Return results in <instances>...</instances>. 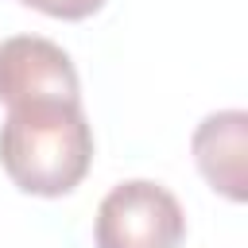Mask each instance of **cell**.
Wrapping results in <instances>:
<instances>
[{"label": "cell", "instance_id": "obj_1", "mask_svg": "<svg viewBox=\"0 0 248 248\" xmlns=\"http://www.w3.org/2000/svg\"><path fill=\"white\" fill-rule=\"evenodd\" d=\"M93 163V128L81 101H35L12 105L0 124V167L23 190L39 198L70 194Z\"/></svg>", "mask_w": 248, "mask_h": 248}, {"label": "cell", "instance_id": "obj_2", "mask_svg": "<svg viewBox=\"0 0 248 248\" xmlns=\"http://www.w3.org/2000/svg\"><path fill=\"white\" fill-rule=\"evenodd\" d=\"M93 236L97 248H178L186 236V213L167 186L128 178L101 198Z\"/></svg>", "mask_w": 248, "mask_h": 248}, {"label": "cell", "instance_id": "obj_3", "mask_svg": "<svg viewBox=\"0 0 248 248\" xmlns=\"http://www.w3.org/2000/svg\"><path fill=\"white\" fill-rule=\"evenodd\" d=\"M0 101H81V81L70 54L43 35H12L0 43Z\"/></svg>", "mask_w": 248, "mask_h": 248}, {"label": "cell", "instance_id": "obj_4", "mask_svg": "<svg viewBox=\"0 0 248 248\" xmlns=\"http://www.w3.org/2000/svg\"><path fill=\"white\" fill-rule=\"evenodd\" d=\"M190 151L202 178L217 194H225L229 202L248 198V112L244 108L209 112L194 128Z\"/></svg>", "mask_w": 248, "mask_h": 248}, {"label": "cell", "instance_id": "obj_5", "mask_svg": "<svg viewBox=\"0 0 248 248\" xmlns=\"http://www.w3.org/2000/svg\"><path fill=\"white\" fill-rule=\"evenodd\" d=\"M19 4H27L43 16H54V19H85L105 8V0H19Z\"/></svg>", "mask_w": 248, "mask_h": 248}]
</instances>
